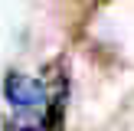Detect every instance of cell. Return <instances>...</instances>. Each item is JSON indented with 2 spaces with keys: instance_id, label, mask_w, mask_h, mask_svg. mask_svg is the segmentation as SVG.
Returning a JSON list of instances; mask_svg holds the SVG:
<instances>
[{
  "instance_id": "1",
  "label": "cell",
  "mask_w": 134,
  "mask_h": 131,
  "mask_svg": "<svg viewBox=\"0 0 134 131\" xmlns=\"http://www.w3.org/2000/svg\"><path fill=\"white\" fill-rule=\"evenodd\" d=\"M3 95L20 115H30V118H43L46 108H49V85L39 82V79H30L23 72H10L3 79Z\"/></svg>"
}]
</instances>
